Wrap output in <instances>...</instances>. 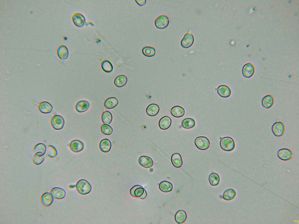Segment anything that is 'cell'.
Segmentation results:
<instances>
[{
    "label": "cell",
    "mask_w": 299,
    "mask_h": 224,
    "mask_svg": "<svg viewBox=\"0 0 299 224\" xmlns=\"http://www.w3.org/2000/svg\"><path fill=\"white\" fill-rule=\"evenodd\" d=\"M76 188L79 194L85 195L89 193L91 191L92 186L86 180L81 179L77 183Z\"/></svg>",
    "instance_id": "1"
},
{
    "label": "cell",
    "mask_w": 299,
    "mask_h": 224,
    "mask_svg": "<svg viewBox=\"0 0 299 224\" xmlns=\"http://www.w3.org/2000/svg\"><path fill=\"white\" fill-rule=\"evenodd\" d=\"M220 145L222 149L228 152L233 150L235 147V144L234 139L229 136L222 138L220 141Z\"/></svg>",
    "instance_id": "2"
},
{
    "label": "cell",
    "mask_w": 299,
    "mask_h": 224,
    "mask_svg": "<svg viewBox=\"0 0 299 224\" xmlns=\"http://www.w3.org/2000/svg\"><path fill=\"white\" fill-rule=\"evenodd\" d=\"M271 130L275 136H281L285 133L286 127L283 123L280 121L276 122L272 125Z\"/></svg>",
    "instance_id": "3"
},
{
    "label": "cell",
    "mask_w": 299,
    "mask_h": 224,
    "mask_svg": "<svg viewBox=\"0 0 299 224\" xmlns=\"http://www.w3.org/2000/svg\"><path fill=\"white\" fill-rule=\"evenodd\" d=\"M51 123L53 128L56 130L62 129L65 124V120L61 116L56 115L53 116L51 118Z\"/></svg>",
    "instance_id": "4"
},
{
    "label": "cell",
    "mask_w": 299,
    "mask_h": 224,
    "mask_svg": "<svg viewBox=\"0 0 299 224\" xmlns=\"http://www.w3.org/2000/svg\"><path fill=\"white\" fill-rule=\"evenodd\" d=\"M194 144L199 149L202 150L208 149L210 145V141L208 139L204 136L197 137L194 140Z\"/></svg>",
    "instance_id": "5"
},
{
    "label": "cell",
    "mask_w": 299,
    "mask_h": 224,
    "mask_svg": "<svg viewBox=\"0 0 299 224\" xmlns=\"http://www.w3.org/2000/svg\"><path fill=\"white\" fill-rule=\"evenodd\" d=\"M169 22L168 17L165 15L158 16L154 21L156 27L158 29H163L167 27Z\"/></svg>",
    "instance_id": "6"
},
{
    "label": "cell",
    "mask_w": 299,
    "mask_h": 224,
    "mask_svg": "<svg viewBox=\"0 0 299 224\" xmlns=\"http://www.w3.org/2000/svg\"><path fill=\"white\" fill-rule=\"evenodd\" d=\"M278 157L284 161H288L292 159L293 157V153L290 149L282 148L278 150L277 153Z\"/></svg>",
    "instance_id": "7"
},
{
    "label": "cell",
    "mask_w": 299,
    "mask_h": 224,
    "mask_svg": "<svg viewBox=\"0 0 299 224\" xmlns=\"http://www.w3.org/2000/svg\"><path fill=\"white\" fill-rule=\"evenodd\" d=\"M255 72V67L253 64L248 63L245 64L243 67L242 73L243 76L245 78L251 77Z\"/></svg>",
    "instance_id": "8"
},
{
    "label": "cell",
    "mask_w": 299,
    "mask_h": 224,
    "mask_svg": "<svg viewBox=\"0 0 299 224\" xmlns=\"http://www.w3.org/2000/svg\"><path fill=\"white\" fill-rule=\"evenodd\" d=\"M194 38L193 35L191 33H186L181 41V45L185 48L191 47L193 43Z\"/></svg>",
    "instance_id": "9"
},
{
    "label": "cell",
    "mask_w": 299,
    "mask_h": 224,
    "mask_svg": "<svg viewBox=\"0 0 299 224\" xmlns=\"http://www.w3.org/2000/svg\"><path fill=\"white\" fill-rule=\"evenodd\" d=\"M72 20L74 24L78 27H82L86 22L84 16L79 13H76L73 15Z\"/></svg>",
    "instance_id": "10"
},
{
    "label": "cell",
    "mask_w": 299,
    "mask_h": 224,
    "mask_svg": "<svg viewBox=\"0 0 299 224\" xmlns=\"http://www.w3.org/2000/svg\"><path fill=\"white\" fill-rule=\"evenodd\" d=\"M84 145L81 141L75 139L71 142L69 144V148L72 151L78 153L82 151L84 148Z\"/></svg>",
    "instance_id": "11"
},
{
    "label": "cell",
    "mask_w": 299,
    "mask_h": 224,
    "mask_svg": "<svg viewBox=\"0 0 299 224\" xmlns=\"http://www.w3.org/2000/svg\"><path fill=\"white\" fill-rule=\"evenodd\" d=\"M138 162L139 164L142 167L147 168L152 167L153 165V161L151 158L150 157L142 155L140 156L138 159Z\"/></svg>",
    "instance_id": "12"
},
{
    "label": "cell",
    "mask_w": 299,
    "mask_h": 224,
    "mask_svg": "<svg viewBox=\"0 0 299 224\" xmlns=\"http://www.w3.org/2000/svg\"><path fill=\"white\" fill-rule=\"evenodd\" d=\"M38 108L41 113L44 114L51 113L53 109L52 105L47 101H43L40 102L38 105Z\"/></svg>",
    "instance_id": "13"
},
{
    "label": "cell",
    "mask_w": 299,
    "mask_h": 224,
    "mask_svg": "<svg viewBox=\"0 0 299 224\" xmlns=\"http://www.w3.org/2000/svg\"><path fill=\"white\" fill-rule=\"evenodd\" d=\"M217 92L221 97L227 98L229 97L231 94V90L230 88L225 85H221L217 88Z\"/></svg>",
    "instance_id": "14"
},
{
    "label": "cell",
    "mask_w": 299,
    "mask_h": 224,
    "mask_svg": "<svg viewBox=\"0 0 299 224\" xmlns=\"http://www.w3.org/2000/svg\"><path fill=\"white\" fill-rule=\"evenodd\" d=\"M145 189L142 186L136 185L133 186L130 189V193L133 197H140L143 194Z\"/></svg>",
    "instance_id": "15"
},
{
    "label": "cell",
    "mask_w": 299,
    "mask_h": 224,
    "mask_svg": "<svg viewBox=\"0 0 299 224\" xmlns=\"http://www.w3.org/2000/svg\"><path fill=\"white\" fill-rule=\"evenodd\" d=\"M51 193L54 197L57 199H62L65 197L66 195V191L63 188L59 187L53 188Z\"/></svg>",
    "instance_id": "16"
},
{
    "label": "cell",
    "mask_w": 299,
    "mask_h": 224,
    "mask_svg": "<svg viewBox=\"0 0 299 224\" xmlns=\"http://www.w3.org/2000/svg\"><path fill=\"white\" fill-rule=\"evenodd\" d=\"M54 197L52 194L50 192L44 193L41 196V201L42 204L45 206H48L53 202Z\"/></svg>",
    "instance_id": "17"
},
{
    "label": "cell",
    "mask_w": 299,
    "mask_h": 224,
    "mask_svg": "<svg viewBox=\"0 0 299 224\" xmlns=\"http://www.w3.org/2000/svg\"><path fill=\"white\" fill-rule=\"evenodd\" d=\"M274 103V98L273 96L267 95L264 96L262 99L261 104L262 106L266 108L271 107Z\"/></svg>",
    "instance_id": "18"
},
{
    "label": "cell",
    "mask_w": 299,
    "mask_h": 224,
    "mask_svg": "<svg viewBox=\"0 0 299 224\" xmlns=\"http://www.w3.org/2000/svg\"><path fill=\"white\" fill-rule=\"evenodd\" d=\"M171 123V118L168 116H165L159 120V126L161 129L166 130L170 127Z\"/></svg>",
    "instance_id": "19"
},
{
    "label": "cell",
    "mask_w": 299,
    "mask_h": 224,
    "mask_svg": "<svg viewBox=\"0 0 299 224\" xmlns=\"http://www.w3.org/2000/svg\"><path fill=\"white\" fill-rule=\"evenodd\" d=\"M57 53L59 58L62 60L67 59L69 55V52L67 48L63 45H60L58 47L57 50Z\"/></svg>",
    "instance_id": "20"
},
{
    "label": "cell",
    "mask_w": 299,
    "mask_h": 224,
    "mask_svg": "<svg viewBox=\"0 0 299 224\" xmlns=\"http://www.w3.org/2000/svg\"><path fill=\"white\" fill-rule=\"evenodd\" d=\"M171 162L173 165L177 168L180 167L183 164L182 157L179 153H175L172 155Z\"/></svg>",
    "instance_id": "21"
},
{
    "label": "cell",
    "mask_w": 299,
    "mask_h": 224,
    "mask_svg": "<svg viewBox=\"0 0 299 224\" xmlns=\"http://www.w3.org/2000/svg\"><path fill=\"white\" fill-rule=\"evenodd\" d=\"M90 106L89 102L86 100H81L78 102L75 106L76 111L79 113L85 112L88 109Z\"/></svg>",
    "instance_id": "22"
},
{
    "label": "cell",
    "mask_w": 299,
    "mask_h": 224,
    "mask_svg": "<svg viewBox=\"0 0 299 224\" xmlns=\"http://www.w3.org/2000/svg\"><path fill=\"white\" fill-rule=\"evenodd\" d=\"M187 215L186 211L183 210H179L175 214V219L178 224H182L186 220Z\"/></svg>",
    "instance_id": "23"
},
{
    "label": "cell",
    "mask_w": 299,
    "mask_h": 224,
    "mask_svg": "<svg viewBox=\"0 0 299 224\" xmlns=\"http://www.w3.org/2000/svg\"><path fill=\"white\" fill-rule=\"evenodd\" d=\"M47 149L46 145L43 143L36 144L34 147V150L36 152L35 154L38 156H42L46 153Z\"/></svg>",
    "instance_id": "24"
},
{
    "label": "cell",
    "mask_w": 299,
    "mask_h": 224,
    "mask_svg": "<svg viewBox=\"0 0 299 224\" xmlns=\"http://www.w3.org/2000/svg\"><path fill=\"white\" fill-rule=\"evenodd\" d=\"M159 111V107L156 104H151L149 105L146 109V113L148 116H154L158 114Z\"/></svg>",
    "instance_id": "25"
},
{
    "label": "cell",
    "mask_w": 299,
    "mask_h": 224,
    "mask_svg": "<svg viewBox=\"0 0 299 224\" xmlns=\"http://www.w3.org/2000/svg\"><path fill=\"white\" fill-rule=\"evenodd\" d=\"M112 143L111 141L107 139H104L101 141L99 144V148L103 152L107 153L111 150Z\"/></svg>",
    "instance_id": "26"
},
{
    "label": "cell",
    "mask_w": 299,
    "mask_h": 224,
    "mask_svg": "<svg viewBox=\"0 0 299 224\" xmlns=\"http://www.w3.org/2000/svg\"><path fill=\"white\" fill-rule=\"evenodd\" d=\"M171 113L173 116L180 118L182 117L184 115L185 110L182 107L180 106H175L171 108Z\"/></svg>",
    "instance_id": "27"
},
{
    "label": "cell",
    "mask_w": 299,
    "mask_h": 224,
    "mask_svg": "<svg viewBox=\"0 0 299 224\" xmlns=\"http://www.w3.org/2000/svg\"><path fill=\"white\" fill-rule=\"evenodd\" d=\"M128 79L124 75H120L117 76L114 80V83L117 87L121 88L124 86L127 83Z\"/></svg>",
    "instance_id": "28"
},
{
    "label": "cell",
    "mask_w": 299,
    "mask_h": 224,
    "mask_svg": "<svg viewBox=\"0 0 299 224\" xmlns=\"http://www.w3.org/2000/svg\"><path fill=\"white\" fill-rule=\"evenodd\" d=\"M118 103V100L116 97H111L107 98L105 101L104 105L106 108L111 109L115 107Z\"/></svg>",
    "instance_id": "29"
},
{
    "label": "cell",
    "mask_w": 299,
    "mask_h": 224,
    "mask_svg": "<svg viewBox=\"0 0 299 224\" xmlns=\"http://www.w3.org/2000/svg\"><path fill=\"white\" fill-rule=\"evenodd\" d=\"M159 189L164 192H171L173 189V184L170 182L164 181H161L159 184Z\"/></svg>",
    "instance_id": "30"
},
{
    "label": "cell",
    "mask_w": 299,
    "mask_h": 224,
    "mask_svg": "<svg viewBox=\"0 0 299 224\" xmlns=\"http://www.w3.org/2000/svg\"><path fill=\"white\" fill-rule=\"evenodd\" d=\"M236 192L232 188H229L223 192L222 194L223 199L226 201H230L233 200L236 197Z\"/></svg>",
    "instance_id": "31"
},
{
    "label": "cell",
    "mask_w": 299,
    "mask_h": 224,
    "mask_svg": "<svg viewBox=\"0 0 299 224\" xmlns=\"http://www.w3.org/2000/svg\"><path fill=\"white\" fill-rule=\"evenodd\" d=\"M195 120L193 119L190 118H185L181 122L182 127L186 129L192 128L195 126Z\"/></svg>",
    "instance_id": "32"
},
{
    "label": "cell",
    "mask_w": 299,
    "mask_h": 224,
    "mask_svg": "<svg viewBox=\"0 0 299 224\" xmlns=\"http://www.w3.org/2000/svg\"><path fill=\"white\" fill-rule=\"evenodd\" d=\"M220 180L219 175L216 173L213 172L209 175L208 181L211 185L212 186H218Z\"/></svg>",
    "instance_id": "33"
},
{
    "label": "cell",
    "mask_w": 299,
    "mask_h": 224,
    "mask_svg": "<svg viewBox=\"0 0 299 224\" xmlns=\"http://www.w3.org/2000/svg\"><path fill=\"white\" fill-rule=\"evenodd\" d=\"M142 52L145 56L151 57L155 55L156 50L155 48L152 46H145L142 48Z\"/></svg>",
    "instance_id": "34"
},
{
    "label": "cell",
    "mask_w": 299,
    "mask_h": 224,
    "mask_svg": "<svg viewBox=\"0 0 299 224\" xmlns=\"http://www.w3.org/2000/svg\"><path fill=\"white\" fill-rule=\"evenodd\" d=\"M101 119L102 123L105 124H109L112 120L113 116L111 113L108 111L103 112L102 115Z\"/></svg>",
    "instance_id": "35"
},
{
    "label": "cell",
    "mask_w": 299,
    "mask_h": 224,
    "mask_svg": "<svg viewBox=\"0 0 299 224\" xmlns=\"http://www.w3.org/2000/svg\"><path fill=\"white\" fill-rule=\"evenodd\" d=\"M101 66L102 70L107 73L112 72L113 69L112 64L110 61L107 60H105L102 62Z\"/></svg>",
    "instance_id": "36"
},
{
    "label": "cell",
    "mask_w": 299,
    "mask_h": 224,
    "mask_svg": "<svg viewBox=\"0 0 299 224\" xmlns=\"http://www.w3.org/2000/svg\"><path fill=\"white\" fill-rule=\"evenodd\" d=\"M47 154L50 158H53L56 157L58 155V151L55 147L52 145H49L47 146Z\"/></svg>",
    "instance_id": "37"
},
{
    "label": "cell",
    "mask_w": 299,
    "mask_h": 224,
    "mask_svg": "<svg viewBox=\"0 0 299 224\" xmlns=\"http://www.w3.org/2000/svg\"><path fill=\"white\" fill-rule=\"evenodd\" d=\"M100 130L102 134L107 135L111 134L113 131L112 128L107 124L102 125L101 126Z\"/></svg>",
    "instance_id": "38"
},
{
    "label": "cell",
    "mask_w": 299,
    "mask_h": 224,
    "mask_svg": "<svg viewBox=\"0 0 299 224\" xmlns=\"http://www.w3.org/2000/svg\"><path fill=\"white\" fill-rule=\"evenodd\" d=\"M45 160V158L44 157L38 156L35 154L33 157L32 162L34 164L38 165L42 163Z\"/></svg>",
    "instance_id": "39"
},
{
    "label": "cell",
    "mask_w": 299,
    "mask_h": 224,
    "mask_svg": "<svg viewBox=\"0 0 299 224\" xmlns=\"http://www.w3.org/2000/svg\"><path fill=\"white\" fill-rule=\"evenodd\" d=\"M135 1L138 5L141 6H144L146 3V0H135Z\"/></svg>",
    "instance_id": "40"
},
{
    "label": "cell",
    "mask_w": 299,
    "mask_h": 224,
    "mask_svg": "<svg viewBox=\"0 0 299 224\" xmlns=\"http://www.w3.org/2000/svg\"><path fill=\"white\" fill-rule=\"evenodd\" d=\"M147 195V192L145 189L143 195L140 197H139L141 199H144L146 197Z\"/></svg>",
    "instance_id": "41"
}]
</instances>
